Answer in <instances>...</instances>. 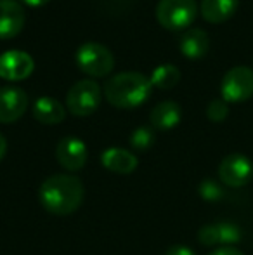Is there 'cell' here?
<instances>
[{"instance_id": "cell-13", "label": "cell", "mask_w": 253, "mask_h": 255, "mask_svg": "<svg viewBox=\"0 0 253 255\" xmlns=\"http://www.w3.org/2000/svg\"><path fill=\"white\" fill-rule=\"evenodd\" d=\"M101 163L106 170L113 174L128 175L137 168L139 160L132 151L123 148H108L101 154Z\"/></svg>"}, {"instance_id": "cell-25", "label": "cell", "mask_w": 253, "mask_h": 255, "mask_svg": "<svg viewBox=\"0 0 253 255\" xmlns=\"http://www.w3.org/2000/svg\"><path fill=\"white\" fill-rule=\"evenodd\" d=\"M21 2H24L26 5H31V7H40V5L49 3L51 0H21Z\"/></svg>"}, {"instance_id": "cell-9", "label": "cell", "mask_w": 253, "mask_h": 255, "mask_svg": "<svg viewBox=\"0 0 253 255\" xmlns=\"http://www.w3.org/2000/svg\"><path fill=\"white\" fill-rule=\"evenodd\" d=\"M243 231L234 222L205 224L198 231V242L203 247H234L241 242Z\"/></svg>"}, {"instance_id": "cell-23", "label": "cell", "mask_w": 253, "mask_h": 255, "mask_svg": "<svg viewBox=\"0 0 253 255\" xmlns=\"http://www.w3.org/2000/svg\"><path fill=\"white\" fill-rule=\"evenodd\" d=\"M206 255H245V254L241 250L234 249V247H219V249L212 250V252Z\"/></svg>"}, {"instance_id": "cell-19", "label": "cell", "mask_w": 253, "mask_h": 255, "mask_svg": "<svg viewBox=\"0 0 253 255\" xmlns=\"http://www.w3.org/2000/svg\"><path fill=\"white\" fill-rule=\"evenodd\" d=\"M155 144V132L149 127H137L130 134V146L137 151H146Z\"/></svg>"}, {"instance_id": "cell-20", "label": "cell", "mask_w": 253, "mask_h": 255, "mask_svg": "<svg viewBox=\"0 0 253 255\" xmlns=\"http://www.w3.org/2000/svg\"><path fill=\"white\" fill-rule=\"evenodd\" d=\"M198 193L205 202H210V203H215V202H220L224 198V189L220 186V182L213 181V179H205L201 181L198 188Z\"/></svg>"}, {"instance_id": "cell-5", "label": "cell", "mask_w": 253, "mask_h": 255, "mask_svg": "<svg viewBox=\"0 0 253 255\" xmlns=\"http://www.w3.org/2000/svg\"><path fill=\"white\" fill-rule=\"evenodd\" d=\"M101 87L95 80H78L68 89L66 108L75 117H90L101 104Z\"/></svg>"}, {"instance_id": "cell-8", "label": "cell", "mask_w": 253, "mask_h": 255, "mask_svg": "<svg viewBox=\"0 0 253 255\" xmlns=\"http://www.w3.org/2000/svg\"><path fill=\"white\" fill-rule=\"evenodd\" d=\"M35 70V61L26 51L10 49L0 54V78L19 82L28 78Z\"/></svg>"}, {"instance_id": "cell-6", "label": "cell", "mask_w": 253, "mask_h": 255, "mask_svg": "<svg viewBox=\"0 0 253 255\" xmlns=\"http://www.w3.org/2000/svg\"><path fill=\"white\" fill-rule=\"evenodd\" d=\"M222 99L227 103H241L253 96V70L245 64H238L226 71L220 82Z\"/></svg>"}, {"instance_id": "cell-18", "label": "cell", "mask_w": 253, "mask_h": 255, "mask_svg": "<svg viewBox=\"0 0 253 255\" xmlns=\"http://www.w3.org/2000/svg\"><path fill=\"white\" fill-rule=\"evenodd\" d=\"M151 84L158 89H172L179 84L180 80V70L172 63L160 64L153 70L151 77H149Z\"/></svg>"}, {"instance_id": "cell-14", "label": "cell", "mask_w": 253, "mask_h": 255, "mask_svg": "<svg viewBox=\"0 0 253 255\" xmlns=\"http://www.w3.org/2000/svg\"><path fill=\"white\" fill-rule=\"evenodd\" d=\"M180 118H182V110H180V104L175 101L158 103L149 113V122L158 130H170L179 125Z\"/></svg>"}, {"instance_id": "cell-12", "label": "cell", "mask_w": 253, "mask_h": 255, "mask_svg": "<svg viewBox=\"0 0 253 255\" xmlns=\"http://www.w3.org/2000/svg\"><path fill=\"white\" fill-rule=\"evenodd\" d=\"M26 23V10L17 0H0V40L19 35Z\"/></svg>"}, {"instance_id": "cell-11", "label": "cell", "mask_w": 253, "mask_h": 255, "mask_svg": "<svg viewBox=\"0 0 253 255\" xmlns=\"http://www.w3.org/2000/svg\"><path fill=\"white\" fill-rule=\"evenodd\" d=\"M28 108V94L21 87H0V124L17 122Z\"/></svg>"}, {"instance_id": "cell-2", "label": "cell", "mask_w": 253, "mask_h": 255, "mask_svg": "<svg viewBox=\"0 0 253 255\" xmlns=\"http://www.w3.org/2000/svg\"><path fill=\"white\" fill-rule=\"evenodd\" d=\"M153 84L141 71H122L104 84V96L108 103L120 110H132L148 101Z\"/></svg>"}, {"instance_id": "cell-10", "label": "cell", "mask_w": 253, "mask_h": 255, "mask_svg": "<svg viewBox=\"0 0 253 255\" xmlns=\"http://www.w3.org/2000/svg\"><path fill=\"white\" fill-rule=\"evenodd\" d=\"M88 158V149L82 139L75 135H66L56 146V160L68 172H78L85 167Z\"/></svg>"}, {"instance_id": "cell-16", "label": "cell", "mask_w": 253, "mask_h": 255, "mask_svg": "<svg viewBox=\"0 0 253 255\" xmlns=\"http://www.w3.org/2000/svg\"><path fill=\"white\" fill-rule=\"evenodd\" d=\"M33 117L37 122L44 125H58L66 118V106L61 104L58 99L49 98H38L33 104Z\"/></svg>"}, {"instance_id": "cell-7", "label": "cell", "mask_w": 253, "mask_h": 255, "mask_svg": "<svg viewBox=\"0 0 253 255\" xmlns=\"http://www.w3.org/2000/svg\"><path fill=\"white\" fill-rule=\"evenodd\" d=\"M253 177V163L243 153H231L219 165V179L227 188H243Z\"/></svg>"}, {"instance_id": "cell-17", "label": "cell", "mask_w": 253, "mask_h": 255, "mask_svg": "<svg viewBox=\"0 0 253 255\" xmlns=\"http://www.w3.org/2000/svg\"><path fill=\"white\" fill-rule=\"evenodd\" d=\"M240 0H201L199 10L201 16L210 23L227 21L238 10Z\"/></svg>"}, {"instance_id": "cell-15", "label": "cell", "mask_w": 253, "mask_h": 255, "mask_svg": "<svg viewBox=\"0 0 253 255\" xmlns=\"http://www.w3.org/2000/svg\"><path fill=\"white\" fill-rule=\"evenodd\" d=\"M180 52L189 59L203 57L210 49V37L201 28H187L179 40Z\"/></svg>"}, {"instance_id": "cell-1", "label": "cell", "mask_w": 253, "mask_h": 255, "mask_svg": "<svg viewBox=\"0 0 253 255\" xmlns=\"http://www.w3.org/2000/svg\"><path fill=\"white\" fill-rule=\"evenodd\" d=\"M84 182L71 174H54L38 188L40 205L54 215H71L84 203Z\"/></svg>"}, {"instance_id": "cell-22", "label": "cell", "mask_w": 253, "mask_h": 255, "mask_svg": "<svg viewBox=\"0 0 253 255\" xmlns=\"http://www.w3.org/2000/svg\"><path fill=\"white\" fill-rule=\"evenodd\" d=\"M165 255H196L194 250H191L186 245H172L169 250L165 252Z\"/></svg>"}, {"instance_id": "cell-3", "label": "cell", "mask_w": 253, "mask_h": 255, "mask_svg": "<svg viewBox=\"0 0 253 255\" xmlns=\"http://www.w3.org/2000/svg\"><path fill=\"white\" fill-rule=\"evenodd\" d=\"M198 14L196 0H160L156 5V19L167 30H186Z\"/></svg>"}, {"instance_id": "cell-24", "label": "cell", "mask_w": 253, "mask_h": 255, "mask_svg": "<svg viewBox=\"0 0 253 255\" xmlns=\"http://www.w3.org/2000/svg\"><path fill=\"white\" fill-rule=\"evenodd\" d=\"M5 153H7V139L3 137V134L0 132V161L5 156Z\"/></svg>"}, {"instance_id": "cell-4", "label": "cell", "mask_w": 253, "mask_h": 255, "mask_svg": "<svg viewBox=\"0 0 253 255\" xmlns=\"http://www.w3.org/2000/svg\"><path fill=\"white\" fill-rule=\"evenodd\" d=\"M77 64L84 73L90 77H106L115 68L113 52L99 42H84L77 49Z\"/></svg>"}, {"instance_id": "cell-21", "label": "cell", "mask_w": 253, "mask_h": 255, "mask_svg": "<svg viewBox=\"0 0 253 255\" xmlns=\"http://www.w3.org/2000/svg\"><path fill=\"white\" fill-rule=\"evenodd\" d=\"M229 115V104L227 101H224L222 98L219 99H212L206 106V117L210 118L212 122L219 124V122H224Z\"/></svg>"}]
</instances>
